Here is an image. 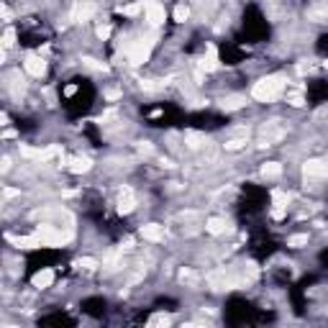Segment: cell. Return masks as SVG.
I'll return each mask as SVG.
<instances>
[{"instance_id": "16", "label": "cell", "mask_w": 328, "mask_h": 328, "mask_svg": "<svg viewBox=\"0 0 328 328\" xmlns=\"http://www.w3.org/2000/svg\"><path fill=\"white\" fill-rule=\"evenodd\" d=\"M185 141H187L190 149H200L202 144H208V139L202 136V133H198V131H187L185 133Z\"/></svg>"}, {"instance_id": "30", "label": "cell", "mask_w": 328, "mask_h": 328, "mask_svg": "<svg viewBox=\"0 0 328 328\" xmlns=\"http://www.w3.org/2000/svg\"><path fill=\"white\" fill-rule=\"evenodd\" d=\"M105 98H108V100H118V98H121V93H118V90H108Z\"/></svg>"}, {"instance_id": "4", "label": "cell", "mask_w": 328, "mask_h": 328, "mask_svg": "<svg viewBox=\"0 0 328 328\" xmlns=\"http://www.w3.org/2000/svg\"><path fill=\"white\" fill-rule=\"evenodd\" d=\"M36 236L41 239V244H44V246H62V244L67 241V236H64L62 231L51 228V226H39Z\"/></svg>"}, {"instance_id": "12", "label": "cell", "mask_w": 328, "mask_h": 328, "mask_svg": "<svg viewBox=\"0 0 328 328\" xmlns=\"http://www.w3.org/2000/svg\"><path fill=\"white\" fill-rule=\"evenodd\" d=\"M90 167H93V162H90L87 156H72L70 164H67V169H70L72 175H85V172H90Z\"/></svg>"}, {"instance_id": "21", "label": "cell", "mask_w": 328, "mask_h": 328, "mask_svg": "<svg viewBox=\"0 0 328 328\" xmlns=\"http://www.w3.org/2000/svg\"><path fill=\"white\" fill-rule=\"evenodd\" d=\"M187 18H190V8H187L185 3H179V5L175 8V21H177V24H185Z\"/></svg>"}, {"instance_id": "10", "label": "cell", "mask_w": 328, "mask_h": 328, "mask_svg": "<svg viewBox=\"0 0 328 328\" xmlns=\"http://www.w3.org/2000/svg\"><path fill=\"white\" fill-rule=\"evenodd\" d=\"M31 285L36 287V290H47V287H51V285H54V272H51V269H41V272L33 275Z\"/></svg>"}, {"instance_id": "11", "label": "cell", "mask_w": 328, "mask_h": 328, "mask_svg": "<svg viewBox=\"0 0 328 328\" xmlns=\"http://www.w3.org/2000/svg\"><path fill=\"white\" fill-rule=\"evenodd\" d=\"M218 51H216V47H210L205 49V56H202V62H200V70H205V72H213V70H218Z\"/></svg>"}, {"instance_id": "32", "label": "cell", "mask_w": 328, "mask_h": 328, "mask_svg": "<svg viewBox=\"0 0 328 328\" xmlns=\"http://www.w3.org/2000/svg\"><path fill=\"white\" fill-rule=\"evenodd\" d=\"M326 70H328V62H326Z\"/></svg>"}, {"instance_id": "24", "label": "cell", "mask_w": 328, "mask_h": 328, "mask_svg": "<svg viewBox=\"0 0 328 328\" xmlns=\"http://www.w3.org/2000/svg\"><path fill=\"white\" fill-rule=\"evenodd\" d=\"M13 44H16V31H13V28H8V31L3 33V47L8 49V47H13Z\"/></svg>"}, {"instance_id": "29", "label": "cell", "mask_w": 328, "mask_h": 328, "mask_svg": "<svg viewBox=\"0 0 328 328\" xmlns=\"http://www.w3.org/2000/svg\"><path fill=\"white\" fill-rule=\"evenodd\" d=\"M98 36H100V39H108V36H110V26H100V28H98Z\"/></svg>"}, {"instance_id": "31", "label": "cell", "mask_w": 328, "mask_h": 328, "mask_svg": "<svg viewBox=\"0 0 328 328\" xmlns=\"http://www.w3.org/2000/svg\"><path fill=\"white\" fill-rule=\"evenodd\" d=\"M64 93H67V95H75V93H77V85H70V87L64 90Z\"/></svg>"}, {"instance_id": "15", "label": "cell", "mask_w": 328, "mask_h": 328, "mask_svg": "<svg viewBox=\"0 0 328 328\" xmlns=\"http://www.w3.org/2000/svg\"><path fill=\"white\" fill-rule=\"evenodd\" d=\"M10 241L18 244L21 249H39V246H44L36 233H33V236H21V239H10Z\"/></svg>"}, {"instance_id": "22", "label": "cell", "mask_w": 328, "mask_h": 328, "mask_svg": "<svg viewBox=\"0 0 328 328\" xmlns=\"http://www.w3.org/2000/svg\"><path fill=\"white\" fill-rule=\"evenodd\" d=\"M141 10H144V3H139V5H121L118 13L121 16H139Z\"/></svg>"}, {"instance_id": "17", "label": "cell", "mask_w": 328, "mask_h": 328, "mask_svg": "<svg viewBox=\"0 0 328 328\" xmlns=\"http://www.w3.org/2000/svg\"><path fill=\"white\" fill-rule=\"evenodd\" d=\"M262 175H264L267 179H277V177L282 175V164H279V162H267V164L262 167Z\"/></svg>"}, {"instance_id": "26", "label": "cell", "mask_w": 328, "mask_h": 328, "mask_svg": "<svg viewBox=\"0 0 328 328\" xmlns=\"http://www.w3.org/2000/svg\"><path fill=\"white\" fill-rule=\"evenodd\" d=\"M246 141L244 139H231V141H226V151H236V149H241Z\"/></svg>"}, {"instance_id": "25", "label": "cell", "mask_w": 328, "mask_h": 328, "mask_svg": "<svg viewBox=\"0 0 328 328\" xmlns=\"http://www.w3.org/2000/svg\"><path fill=\"white\" fill-rule=\"evenodd\" d=\"M167 323H169V315H164V313H156L149 321V326H167Z\"/></svg>"}, {"instance_id": "19", "label": "cell", "mask_w": 328, "mask_h": 328, "mask_svg": "<svg viewBox=\"0 0 328 328\" xmlns=\"http://www.w3.org/2000/svg\"><path fill=\"white\" fill-rule=\"evenodd\" d=\"M305 244H308V233H295L287 239V246H292V249H303Z\"/></svg>"}, {"instance_id": "13", "label": "cell", "mask_w": 328, "mask_h": 328, "mask_svg": "<svg viewBox=\"0 0 328 328\" xmlns=\"http://www.w3.org/2000/svg\"><path fill=\"white\" fill-rule=\"evenodd\" d=\"M93 13H95V5H93V3H82V5H77V8L72 10V18L80 21V24H85V21L93 18Z\"/></svg>"}, {"instance_id": "14", "label": "cell", "mask_w": 328, "mask_h": 328, "mask_svg": "<svg viewBox=\"0 0 328 328\" xmlns=\"http://www.w3.org/2000/svg\"><path fill=\"white\" fill-rule=\"evenodd\" d=\"M246 105V98L244 95H228V98H223L221 100V108L223 110H239Z\"/></svg>"}, {"instance_id": "8", "label": "cell", "mask_w": 328, "mask_h": 328, "mask_svg": "<svg viewBox=\"0 0 328 328\" xmlns=\"http://www.w3.org/2000/svg\"><path fill=\"white\" fill-rule=\"evenodd\" d=\"M141 236H144L146 241L159 244V241H164V226H159V223H146V226H141Z\"/></svg>"}, {"instance_id": "5", "label": "cell", "mask_w": 328, "mask_h": 328, "mask_svg": "<svg viewBox=\"0 0 328 328\" xmlns=\"http://www.w3.org/2000/svg\"><path fill=\"white\" fill-rule=\"evenodd\" d=\"M21 154L28 156V159H39V162H47L51 156H59L62 149L59 146H47V149H33V146H21Z\"/></svg>"}, {"instance_id": "7", "label": "cell", "mask_w": 328, "mask_h": 328, "mask_svg": "<svg viewBox=\"0 0 328 328\" xmlns=\"http://www.w3.org/2000/svg\"><path fill=\"white\" fill-rule=\"evenodd\" d=\"M303 175L305 177H328V164L321 159H308L303 164Z\"/></svg>"}, {"instance_id": "23", "label": "cell", "mask_w": 328, "mask_h": 328, "mask_svg": "<svg viewBox=\"0 0 328 328\" xmlns=\"http://www.w3.org/2000/svg\"><path fill=\"white\" fill-rule=\"evenodd\" d=\"M272 200H275V208H285L287 202H290V195H285L282 190H275L272 192Z\"/></svg>"}, {"instance_id": "9", "label": "cell", "mask_w": 328, "mask_h": 328, "mask_svg": "<svg viewBox=\"0 0 328 328\" xmlns=\"http://www.w3.org/2000/svg\"><path fill=\"white\" fill-rule=\"evenodd\" d=\"M133 208H136V195H133V192L126 187L118 195V213H123V216H126V213H131Z\"/></svg>"}, {"instance_id": "28", "label": "cell", "mask_w": 328, "mask_h": 328, "mask_svg": "<svg viewBox=\"0 0 328 328\" xmlns=\"http://www.w3.org/2000/svg\"><path fill=\"white\" fill-rule=\"evenodd\" d=\"M290 105L300 108V105H303V95H298V93H295V95H290Z\"/></svg>"}, {"instance_id": "2", "label": "cell", "mask_w": 328, "mask_h": 328, "mask_svg": "<svg viewBox=\"0 0 328 328\" xmlns=\"http://www.w3.org/2000/svg\"><path fill=\"white\" fill-rule=\"evenodd\" d=\"M151 47H154V39L149 36V39H139V41H133V44H128V49H126V54H128V59H131V64H144V62H149V54H151Z\"/></svg>"}, {"instance_id": "6", "label": "cell", "mask_w": 328, "mask_h": 328, "mask_svg": "<svg viewBox=\"0 0 328 328\" xmlns=\"http://www.w3.org/2000/svg\"><path fill=\"white\" fill-rule=\"evenodd\" d=\"M24 70L31 77H44V75H47V62H44L39 54H28L26 62H24Z\"/></svg>"}, {"instance_id": "3", "label": "cell", "mask_w": 328, "mask_h": 328, "mask_svg": "<svg viewBox=\"0 0 328 328\" xmlns=\"http://www.w3.org/2000/svg\"><path fill=\"white\" fill-rule=\"evenodd\" d=\"M144 13H146V21H149V26H162L164 18H167V10L162 3H156V0H146L144 3Z\"/></svg>"}, {"instance_id": "20", "label": "cell", "mask_w": 328, "mask_h": 328, "mask_svg": "<svg viewBox=\"0 0 328 328\" xmlns=\"http://www.w3.org/2000/svg\"><path fill=\"white\" fill-rule=\"evenodd\" d=\"M82 64L87 67V70H95V72H105V70H108V64H103V62L93 59V56H85V59H82Z\"/></svg>"}, {"instance_id": "18", "label": "cell", "mask_w": 328, "mask_h": 328, "mask_svg": "<svg viewBox=\"0 0 328 328\" xmlns=\"http://www.w3.org/2000/svg\"><path fill=\"white\" fill-rule=\"evenodd\" d=\"M205 231H208L210 236L223 233V231H226V221H223V218H210V221L205 223Z\"/></svg>"}, {"instance_id": "1", "label": "cell", "mask_w": 328, "mask_h": 328, "mask_svg": "<svg viewBox=\"0 0 328 328\" xmlns=\"http://www.w3.org/2000/svg\"><path fill=\"white\" fill-rule=\"evenodd\" d=\"M285 77L279 75H269V77H262L259 82H254L252 87V98L259 100V103H272V100H277L282 93H285Z\"/></svg>"}, {"instance_id": "27", "label": "cell", "mask_w": 328, "mask_h": 328, "mask_svg": "<svg viewBox=\"0 0 328 328\" xmlns=\"http://www.w3.org/2000/svg\"><path fill=\"white\" fill-rule=\"evenodd\" d=\"M77 267H82V269H95L98 262H95V259H90V256H82L80 262H77Z\"/></svg>"}]
</instances>
